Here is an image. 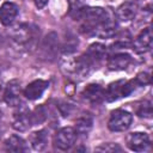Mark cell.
I'll use <instances>...</instances> for the list:
<instances>
[{"label":"cell","instance_id":"7c38bea8","mask_svg":"<svg viewBox=\"0 0 153 153\" xmlns=\"http://www.w3.org/2000/svg\"><path fill=\"white\" fill-rule=\"evenodd\" d=\"M137 4L134 1H126L116 10V16L121 22H130L137 14Z\"/></svg>","mask_w":153,"mask_h":153},{"label":"cell","instance_id":"3957f363","mask_svg":"<svg viewBox=\"0 0 153 153\" xmlns=\"http://www.w3.org/2000/svg\"><path fill=\"white\" fill-rule=\"evenodd\" d=\"M76 136H78V133L75 131L74 128L63 127L55 134V137H54L55 147L61 151H68L75 143Z\"/></svg>","mask_w":153,"mask_h":153},{"label":"cell","instance_id":"603a6c76","mask_svg":"<svg viewBox=\"0 0 153 153\" xmlns=\"http://www.w3.org/2000/svg\"><path fill=\"white\" fill-rule=\"evenodd\" d=\"M48 1L49 0H33V2H35V6L38 8V10H41V8H43L47 4H48Z\"/></svg>","mask_w":153,"mask_h":153},{"label":"cell","instance_id":"d6986e66","mask_svg":"<svg viewBox=\"0 0 153 153\" xmlns=\"http://www.w3.org/2000/svg\"><path fill=\"white\" fill-rule=\"evenodd\" d=\"M4 145L7 152H25L27 149L25 141L18 135H11L6 139Z\"/></svg>","mask_w":153,"mask_h":153},{"label":"cell","instance_id":"ffe728a7","mask_svg":"<svg viewBox=\"0 0 153 153\" xmlns=\"http://www.w3.org/2000/svg\"><path fill=\"white\" fill-rule=\"evenodd\" d=\"M136 115L143 118H151L152 117V103L149 99H145L141 102L136 108Z\"/></svg>","mask_w":153,"mask_h":153},{"label":"cell","instance_id":"4fadbf2b","mask_svg":"<svg viewBox=\"0 0 153 153\" xmlns=\"http://www.w3.org/2000/svg\"><path fill=\"white\" fill-rule=\"evenodd\" d=\"M133 47H134L135 51H137L140 54L151 50V48H152V31H151L149 27L143 29L137 35V37L134 41V45Z\"/></svg>","mask_w":153,"mask_h":153},{"label":"cell","instance_id":"484cf974","mask_svg":"<svg viewBox=\"0 0 153 153\" xmlns=\"http://www.w3.org/2000/svg\"><path fill=\"white\" fill-rule=\"evenodd\" d=\"M0 45H1V37H0Z\"/></svg>","mask_w":153,"mask_h":153},{"label":"cell","instance_id":"30bf717a","mask_svg":"<svg viewBox=\"0 0 153 153\" xmlns=\"http://www.w3.org/2000/svg\"><path fill=\"white\" fill-rule=\"evenodd\" d=\"M18 16V6L14 2L6 1L0 6V23L5 26L12 25Z\"/></svg>","mask_w":153,"mask_h":153},{"label":"cell","instance_id":"5bb4252c","mask_svg":"<svg viewBox=\"0 0 153 153\" xmlns=\"http://www.w3.org/2000/svg\"><path fill=\"white\" fill-rule=\"evenodd\" d=\"M82 97L90 103H99L104 98V88L98 84H90L84 88Z\"/></svg>","mask_w":153,"mask_h":153},{"label":"cell","instance_id":"52a82bcc","mask_svg":"<svg viewBox=\"0 0 153 153\" xmlns=\"http://www.w3.org/2000/svg\"><path fill=\"white\" fill-rule=\"evenodd\" d=\"M126 142H127V147L130 151H134V152H143L149 146V136L146 133L135 131V133H130L127 136Z\"/></svg>","mask_w":153,"mask_h":153},{"label":"cell","instance_id":"5b68a950","mask_svg":"<svg viewBox=\"0 0 153 153\" xmlns=\"http://www.w3.org/2000/svg\"><path fill=\"white\" fill-rule=\"evenodd\" d=\"M32 124V115L27 110L26 106L18 105L17 110L13 112L12 117V127L18 131H25Z\"/></svg>","mask_w":153,"mask_h":153},{"label":"cell","instance_id":"9a60e30c","mask_svg":"<svg viewBox=\"0 0 153 153\" xmlns=\"http://www.w3.org/2000/svg\"><path fill=\"white\" fill-rule=\"evenodd\" d=\"M57 44H59V41H57V36L51 32L49 35L45 36L43 43H42V53H43V56L47 57V59H53L57 51Z\"/></svg>","mask_w":153,"mask_h":153},{"label":"cell","instance_id":"ba28073f","mask_svg":"<svg viewBox=\"0 0 153 153\" xmlns=\"http://www.w3.org/2000/svg\"><path fill=\"white\" fill-rule=\"evenodd\" d=\"M20 82L16 79L11 80L4 90V100L10 106H18L20 104Z\"/></svg>","mask_w":153,"mask_h":153},{"label":"cell","instance_id":"6da1fadb","mask_svg":"<svg viewBox=\"0 0 153 153\" xmlns=\"http://www.w3.org/2000/svg\"><path fill=\"white\" fill-rule=\"evenodd\" d=\"M137 86L139 84L134 79L129 81H124V80L115 81L110 84L106 87V90H104V98L108 102H114L122 97H128L133 91H135Z\"/></svg>","mask_w":153,"mask_h":153},{"label":"cell","instance_id":"7402d4cb","mask_svg":"<svg viewBox=\"0 0 153 153\" xmlns=\"http://www.w3.org/2000/svg\"><path fill=\"white\" fill-rule=\"evenodd\" d=\"M135 80H136V82L139 84V86H142V85L149 84V81H151V76H149V74H148V73L143 72V73L137 74V76L135 78Z\"/></svg>","mask_w":153,"mask_h":153},{"label":"cell","instance_id":"ac0fdd59","mask_svg":"<svg viewBox=\"0 0 153 153\" xmlns=\"http://www.w3.org/2000/svg\"><path fill=\"white\" fill-rule=\"evenodd\" d=\"M92 124H93V117L91 114L88 112H85L82 115H80L76 121H75V131L78 134H81V135H87V133L91 130L92 128Z\"/></svg>","mask_w":153,"mask_h":153},{"label":"cell","instance_id":"277c9868","mask_svg":"<svg viewBox=\"0 0 153 153\" xmlns=\"http://www.w3.org/2000/svg\"><path fill=\"white\" fill-rule=\"evenodd\" d=\"M92 66H93V63L87 59V56L82 55V56L76 57L72 62L67 63V72L69 74H73V75L82 79V78H86L91 73Z\"/></svg>","mask_w":153,"mask_h":153},{"label":"cell","instance_id":"d4e9b609","mask_svg":"<svg viewBox=\"0 0 153 153\" xmlns=\"http://www.w3.org/2000/svg\"><path fill=\"white\" fill-rule=\"evenodd\" d=\"M1 134H2V129L0 128V136H1Z\"/></svg>","mask_w":153,"mask_h":153},{"label":"cell","instance_id":"cb8c5ba5","mask_svg":"<svg viewBox=\"0 0 153 153\" xmlns=\"http://www.w3.org/2000/svg\"><path fill=\"white\" fill-rule=\"evenodd\" d=\"M4 90H5V86H4L2 81L0 80V98H2V97H4Z\"/></svg>","mask_w":153,"mask_h":153},{"label":"cell","instance_id":"2e32d148","mask_svg":"<svg viewBox=\"0 0 153 153\" xmlns=\"http://www.w3.org/2000/svg\"><path fill=\"white\" fill-rule=\"evenodd\" d=\"M85 55L87 56V59L92 63H98L105 57L106 47L104 44H102V43H93V44H91L88 47V49L85 53Z\"/></svg>","mask_w":153,"mask_h":153},{"label":"cell","instance_id":"44dd1931","mask_svg":"<svg viewBox=\"0 0 153 153\" xmlns=\"http://www.w3.org/2000/svg\"><path fill=\"white\" fill-rule=\"evenodd\" d=\"M96 151L97 152H104V153H115V152H121L122 148L117 143L106 142V143H102L100 146H98L96 148Z\"/></svg>","mask_w":153,"mask_h":153},{"label":"cell","instance_id":"9c48e42d","mask_svg":"<svg viewBox=\"0 0 153 153\" xmlns=\"http://www.w3.org/2000/svg\"><path fill=\"white\" fill-rule=\"evenodd\" d=\"M133 62V57L126 53H117L108 59V68L110 71L127 69Z\"/></svg>","mask_w":153,"mask_h":153},{"label":"cell","instance_id":"7a4b0ae2","mask_svg":"<svg viewBox=\"0 0 153 153\" xmlns=\"http://www.w3.org/2000/svg\"><path fill=\"white\" fill-rule=\"evenodd\" d=\"M133 122V115L126 110L117 109L111 112L108 121V128L111 131H124Z\"/></svg>","mask_w":153,"mask_h":153},{"label":"cell","instance_id":"8992f818","mask_svg":"<svg viewBox=\"0 0 153 153\" xmlns=\"http://www.w3.org/2000/svg\"><path fill=\"white\" fill-rule=\"evenodd\" d=\"M32 38H33L32 30L30 29V26L25 24L17 25L11 31V39L18 47H26L27 44L31 43Z\"/></svg>","mask_w":153,"mask_h":153},{"label":"cell","instance_id":"e0dca14e","mask_svg":"<svg viewBox=\"0 0 153 153\" xmlns=\"http://www.w3.org/2000/svg\"><path fill=\"white\" fill-rule=\"evenodd\" d=\"M48 140H49V136H48V131L44 130V129H41L38 131H35L32 133L31 137H30V142H31V146L35 151L37 152H42L45 149L47 145H48Z\"/></svg>","mask_w":153,"mask_h":153},{"label":"cell","instance_id":"8fae6325","mask_svg":"<svg viewBox=\"0 0 153 153\" xmlns=\"http://www.w3.org/2000/svg\"><path fill=\"white\" fill-rule=\"evenodd\" d=\"M48 86H49V82L45 81V80H42V79L35 80L25 87L24 96L29 100H36L43 94V92L48 88Z\"/></svg>","mask_w":153,"mask_h":153}]
</instances>
